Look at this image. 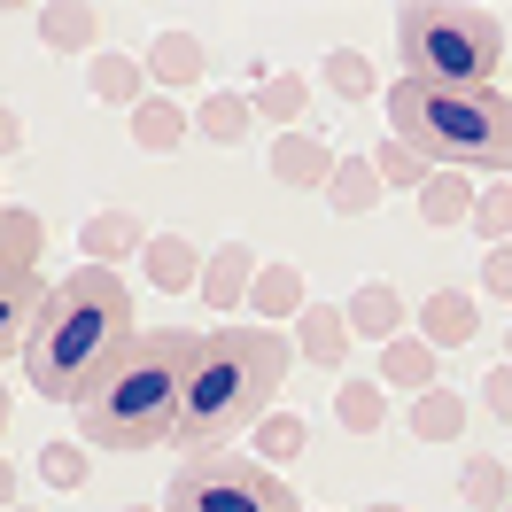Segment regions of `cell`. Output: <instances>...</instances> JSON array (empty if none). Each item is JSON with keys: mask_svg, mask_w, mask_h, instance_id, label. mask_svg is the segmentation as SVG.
Listing matches in <instances>:
<instances>
[{"mask_svg": "<svg viewBox=\"0 0 512 512\" xmlns=\"http://www.w3.org/2000/svg\"><path fill=\"white\" fill-rule=\"evenodd\" d=\"M202 334L194 326H156V334H132L125 350L101 365L86 396L70 404L78 412V443L132 458V450H156L179 435V404H187V373Z\"/></svg>", "mask_w": 512, "mask_h": 512, "instance_id": "1", "label": "cell"}, {"mask_svg": "<svg viewBox=\"0 0 512 512\" xmlns=\"http://www.w3.org/2000/svg\"><path fill=\"white\" fill-rule=\"evenodd\" d=\"M125 342H132V288L109 264H78L70 280L47 288V311H39L32 342H24V381H32L47 404H78L86 381H94Z\"/></svg>", "mask_w": 512, "mask_h": 512, "instance_id": "2", "label": "cell"}, {"mask_svg": "<svg viewBox=\"0 0 512 512\" xmlns=\"http://www.w3.org/2000/svg\"><path fill=\"white\" fill-rule=\"evenodd\" d=\"M280 373H288V334L280 326H218V334H202L171 443L187 458H202V450H225L241 427H264L272 396H280Z\"/></svg>", "mask_w": 512, "mask_h": 512, "instance_id": "3", "label": "cell"}, {"mask_svg": "<svg viewBox=\"0 0 512 512\" xmlns=\"http://www.w3.org/2000/svg\"><path fill=\"white\" fill-rule=\"evenodd\" d=\"M388 125L396 140L427 156L435 171H497L512 179V94L481 86V94H443V86H419V78H396L388 86Z\"/></svg>", "mask_w": 512, "mask_h": 512, "instance_id": "4", "label": "cell"}, {"mask_svg": "<svg viewBox=\"0 0 512 512\" xmlns=\"http://www.w3.org/2000/svg\"><path fill=\"white\" fill-rule=\"evenodd\" d=\"M396 47H404V78L443 94H481L497 86V63H505V24L489 8L419 0V8H396Z\"/></svg>", "mask_w": 512, "mask_h": 512, "instance_id": "5", "label": "cell"}, {"mask_svg": "<svg viewBox=\"0 0 512 512\" xmlns=\"http://www.w3.org/2000/svg\"><path fill=\"white\" fill-rule=\"evenodd\" d=\"M163 512H303V505H295V489L264 458H249V450H202V458H187L171 474Z\"/></svg>", "mask_w": 512, "mask_h": 512, "instance_id": "6", "label": "cell"}, {"mask_svg": "<svg viewBox=\"0 0 512 512\" xmlns=\"http://www.w3.org/2000/svg\"><path fill=\"white\" fill-rule=\"evenodd\" d=\"M256 272H264V264H256L249 241H225V249H210V264H202V288H194V295H202L210 311H233V303H249Z\"/></svg>", "mask_w": 512, "mask_h": 512, "instance_id": "7", "label": "cell"}, {"mask_svg": "<svg viewBox=\"0 0 512 512\" xmlns=\"http://www.w3.org/2000/svg\"><path fill=\"white\" fill-rule=\"evenodd\" d=\"M39 256H47V225L32 210H0V295L39 280Z\"/></svg>", "mask_w": 512, "mask_h": 512, "instance_id": "8", "label": "cell"}, {"mask_svg": "<svg viewBox=\"0 0 512 512\" xmlns=\"http://www.w3.org/2000/svg\"><path fill=\"white\" fill-rule=\"evenodd\" d=\"M264 171H272L280 187H319L326 194V179H334V148L311 140V132H280L272 156H264Z\"/></svg>", "mask_w": 512, "mask_h": 512, "instance_id": "9", "label": "cell"}, {"mask_svg": "<svg viewBox=\"0 0 512 512\" xmlns=\"http://www.w3.org/2000/svg\"><path fill=\"white\" fill-rule=\"evenodd\" d=\"M202 264H210V256L194 249V241H179V233H156V241L140 249V272H148L163 295H194L202 288Z\"/></svg>", "mask_w": 512, "mask_h": 512, "instance_id": "10", "label": "cell"}, {"mask_svg": "<svg viewBox=\"0 0 512 512\" xmlns=\"http://www.w3.org/2000/svg\"><path fill=\"white\" fill-rule=\"evenodd\" d=\"M342 319H350V334H365V342H396L404 334V288H388V280H365V288L342 303Z\"/></svg>", "mask_w": 512, "mask_h": 512, "instance_id": "11", "label": "cell"}, {"mask_svg": "<svg viewBox=\"0 0 512 512\" xmlns=\"http://www.w3.org/2000/svg\"><path fill=\"white\" fill-rule=\"evenodd\" d=\"M311 280H303V264H288V256H280V264H264V272H256V288H249V303H256V326H280V319H303V311H311Z\"/></svg>", "mask_w": 512, "mask_h": 512, "instance_id": "12", "label": "cell"}, {"mask_svg": "<svg viewBox=\"0 0 512 512\" xmlns=\"http://www.w3.org/2000/svg\"><path fill=\"white\" fill-rule=\"evenodd\" d=\"M474 326H481V311H474V295H466V288H435L427 303H419V334H427L435 350H466Z\"/></svg>", "mask_w": 512, "mask_h": 512, "instance_id": "13", "label": "cell"}, {"mask_svg": "<svg viewBox=\"0 0 512 512\" xmlns=\"http://www.w3.org/2000/svg\"><path fill=\"white\" fill-rule=\"evenodd\" d=\"M435 365H443V350L427 342V334H396L381 350V381L388 388H412V396H427L435 388Z\"/></svg>", "mask_w": 512, "mask_h": 512, "instance_id": "14", "label": "cell"}, {"mask_svg": "<svg viewBox=\"0 0 512 512\" xmlns=\"http://www.w3.org/2000/svg\"><path fill=\"white\" fill-rule=\"evenodd\" d=\"M295 350L311 357V365H326V373H334V365L350 357V319H342L334 303H311V311L295 319Z\"/></svg>", "mask_w": 512, "mask_h": 512, "instance_id": "15", "label": "cell"}, {"mask_svg": "<svg viewBox=\"0 0 512 512\" xmlns=\"http://www.w3.org/2000/svg\"><path fill=\"white\" fill-rule=\"evenodd\" d=\"M474 202H481V187L466 171H435V179L419 187V218L427 225H474Z\"/></svg>", "mask_w": 512, "mask_h": 512, "instance_id": "16", "label": "cell"}, {"mask_svg": "<svg viewBox=\"0 0 512 512\" xmlns=\"http://www.w3.org/2000/svg\"><path fill=\"white\" fill-rule=\"evenodd\" d=\"M86 264H109L117 272V256H132V249H148V233H140V218L132 210H101V218H86Z\"/></svg>", "mask_w": 512, "mask_h": 512, "instance_id": "17", "label": "cell"}, {"mask_svg": "<svg viewBox=\"0 0 512 512\" xmlns=\"http://www.w3.org/2000/svg\"><path fill=\"white\" fill-rule=\"evenodd\" d=\"M140 63H148V78H156V86H194L210 55H202V39H194V32H163Z\"/></svg>", "mask_w": 512, "mask_h": 512, "instance_id": "18", "label": "cell"}, {"mask_svg": "<svg viewBox=\"0 0 512 512\" xmlns=\"http://www.w3.org/2000/svg\"><path fill=\"white\" fill-rule=\"evenodd\" d=\"M458 497H466L474 512H505L512 505V458L474 450V458H466V474H458Z\"/></svg>", "mask_w": 512, "mask_h": 512, "instance_id": "19", "label": "cell"}, {"mask_svg": "<svg viewBox=\"0 0 512 512\" xmlns=\"http://www.w3.org/2000/svg\"><path fill=\"white\" fill-rule=\"evenodd\" d=\"M39 311H47V295H39V280H24V288H8V295H0V365H8V357L24 365V342H32Z\"/></svg>", "mask_w": 512, "mask_h": 512, "instance_id": "20", "label": "cell"}, {"mask_svg": "<svg viewBox=\"0 0 512 512\" xmlns=\"http://www.w3.org/2000/svg\"><path fill=\"white\" fill-rule=\"evenodd\" d=\"M381 171H373V156H350V163H334V179H326V202L342 210V218H365L373 202H381Z\"/></svg>", "mask_w": 512, "mask_h": 512, "instance_id": "21", "label": "cell"}, {"mask_svg": "<svg viewBox=\"0 0 512 512\" xmlns=\"http://www.w3.org/2000/svg\"><path fill=\"white\" fill-rule=\"evenodd\" d=\"M132 140H140L148 156H171V148L187 140V117H179V101L148 94V101H140V109H132Z\"/></svg>", "mask_w": 512, "mask_h": 512, "instance_id": "22", "label": "cell"}, {"mask_svg": "<svg viewBox=\"0 0 512 512\" xmlns=\"http://www.w3.org/2000/svg\"><path fill=\"white\" fill-rule=\"evenodd\" d=\"M94 101L140 109V101H148V63H132V55H101V63H94Z\"/></svg>", "mask_w": 512, "mask_h": 512, "instance_id": "23", "label": "cell"}, {"mask_svg": "<svg viewBox=\"0 0 512 512\" xmlns=\"http://www.w3.org/2000/svg\"><path fill=\"white\" fill-rule=\"evenodd\" d=\"M39 39H47V47H63V55L101 47V8H39Z\"/></svg>", "mask_w": 512, "mask_h": 512, "instance_id": "24", "label": "cell"}, {"mask_svg": "<svg viewBox=\"0 0 512 512\" xmlns=\"http://www.w3.org/2000/svg\"><path fill=\"white\" fill-rule=\"evenodd\" d=\"M412 435H419V443H450V435H466V404H458L450 388L412 396Z\"/></svg>", "mask_w": 512, "mask_h": 512, "instance_id": "25", "label": "cell"}, {"mask_svg": "<svg viewBox=\"0 0 512 512\" xmlns=\"http://www.w3.org/2000/svg\"><path fill=\"white\" fill-rule=\"evenodd\" d=\"M194 125H202V140L233 148V140L256 125V101H249V94H218V101H202V117H194Z\"/></svg>", "mask_w": 512, "mask_h": 512, "instance_id": "26", "label": "cell"}, {"mask_svg": "<svg viewBox=\"0 0 512 512\" xmlns=\"http://www.w3.org/2000/svg\"><path fill=\"white\" fill-rule=\"evenodd\" d=\"M373 171H381V187H427V179H435V163L427 156H412V148H404V140H396V132H388L381 148H373Z\"/></svg>", "mask_w": 512, "mask_h": 512, "instance_id": "27", "label": "cell"}, {"mask_svg": "<svg viewBox=\"0 0 512 512\" xmlns=\"http://www.w3.org/2000/svg\"><path fill=\"white\" fill-rule=\"evenodd\" d=\"M334 419H342V427H350V435H373V427H381V381H342L334 388Z\"/></svg>", "mask_w": 512, "mask_h": 512, "instance_id": "28", "label": "cell"}, {"mask_svg": "<svg viewBox=\"0 0 512 512\" xmlns=\"http://www.w3.org/2000/svg\"><path fill=\"white\" fill-rule=\"evenodd\" d=\"M303 109H311V86H303L295 70H280V78H264V86H256V117H272V125H295Z\"/></svg>", "mask_w": 512, "mask_h": 512, "instance_id": "29", "label": "cell"}, {"mask_svg": "<svg viewBox=\"0 0 512 512\" xmlns=\"http://www.w3.org/2000/svg\"><path fill=\"white\" fill-rule=\"evenodd\" d=\"M326 86H334L342 101H365L373 86H381V78H373V63H365L357 47H334V55H326Z\"/></svg>", "mask_w": 512, "mask_h": 512, "instance_id": "30", "label": "cell"}, {"mask_svg": "<svg viewBox=\"0 0 512 512\" xmlns=\"http://www.w3.org/2000/svg\"><path fill=\"white\" fill-rule=\"evenodd\" d=\"M474 233L489 241V249H505V233H512V179L481 187V202H474Z\"/></svg>", "mask_w": 512, "mask_h": 512, "instance_id": "31", "label": "cell"}, {"mask_svg": "<svg viewBox=\"0 0 512 512\" xmlns=\"http://www.w3.org/2000/svg\"><path fill=\"white\" fill-rule=\"evenodd\" d=\"M256 443H264V466H272V458H295V450L311 443V427H303L295 412H272L264 427H256Z\"/></svg>", "mask_w": 512, "mask_h": 512, "instance_id": "32", "label": "cell"}, {"mask_svg": "<svg viewBox=\"0 0 512 512\" xmlns=\"http://www.w3.org/2000/svg\"><path fill=\"white\" fill-rule=\"evenodd\" d=\"M86 458H94L86 443H47L39 450V474L55 481V489H78V481H86Z\"/></svg>", "mask_w": 512, "mask_h": 512, "instance_id": "33", "label": "cell"}, {"mask_svg": "<svg viewBox=\"0 0 512 512\" xmlns=\"http://www.w3.org/2000/svg\"><path fill=\"white\" fill-rule=\"evenodd\" d=\"M481 288L512 303V241H505V249H489V264H481Z\"/></svg>", "mask_w": 512, "mask_h": 512, "instance_id": "34", "label": "cell"}, {"mask_svg": "<svg viewBox=\"0 0 512 512\" xmlns=\"http://www.w3.org/2000/svg\"><path fill=\"white\" fill-rule=\"evenodd\" d=\"M481 404H489V419H512V365H497V373L481 381Z\"/></svg>", "mask_w": 512, "mask_h": 512, "instance_id": "35", "label": "cell"}, {"mask_svg": "<svg viewBox=\"0 0 512 512\" xmlns=\"http://www.w3.org/2000/svg\"><path fill=\"white\" fill-rule=\"evenodd\" d=\"M16 148H24V125H16V109L0 101V156H16Z\"/></svg>", "mask_w": 512, "mask_h": 512, "instance_id": "36", "label": "cell"}, {"mask_svg": "<svg viewBox=\"0 0 512 512\" xmlns=\"http://www.w3.org/2000/svg\"><path fill=\"white\" fill-rule=\"evenodd\" d=\"M0 512H16V466L0 458Z\"/></svg>", "mask_w": 512, "mask_h": 512, "instance_id": "37", "label": "cell"}, {"mask_svg": "<svg viewBox=\"0 0 512 512\" xmlns=\"http://www.w3.org/2000/svg\"><path fill=\"white\" fill-rule=\"evenodd\" d=\"M0 435H8V396H0Z\"/></svg>", "mask_w": 512, "mask_h": 512, "instance_id": "38", "label": "cell"}, {"mask_svg": "<svg viewBox=\"0 0 512 512\" xmlns=\"http://www.w3.org/2000/svg\"><path fill=\"white\" fill-rule=\"evenodd\" d=\"M365 512H404V505H365Z\"/></svg>", "mask_w": 512, "mask_h": 512, "instance_id": "39", "label": "cell"}, {"mask_svg": "<svg viewBox=\"0 0 512 512\" xmlns=\"http://www.w3.org/2000/svg\"><path fill=\"white\" fill-rule=\"evenodd\" d=\"M505 365H512V334H505Z\"/></svg>", "mask_w": 512, "mask_h": 512, "instance_id": "40", "label": "cell"}, {"mask_svg": "<svg viewBox=\"0 0 512 512\" xmlns=\"http://www.w3.org/2000/svg\"><path fill=\"white\" fill-rule=\"evenodd\" d=\"M125 512H156V505H125Z\"/></svg>", "mask_w": 512, "mask_h": 512, "instance_id": "41", "label": "cell"}, {"mask_svg": "<svg viewBox=\"0 0 512 512\" xmlns=\"http://www.w3.org/2000/svg\"><path fill=\"white\" fill-rule=\"evenodd\" d=\"M16 512H32V505H16Z\"/></svg>", "mask_w": 512, "mask_h": 512, "instance_id": "42", "label": "cell"}, {"mask_svg": "<svg viewBox=\"0 0 512 512\" xmlns=\"http://www.w3.org/2000/svg\"><path fill=\"white\" fill-rule=\"evenodd\" d=\"M505 512H512V505H505Z\"/></svg>", "mask_w": 512, "mask_h": 512, "instance_id": "43", "label": "cell"}]
</instances>
